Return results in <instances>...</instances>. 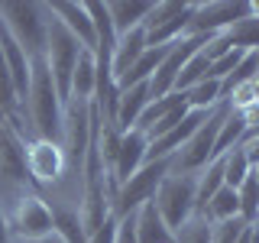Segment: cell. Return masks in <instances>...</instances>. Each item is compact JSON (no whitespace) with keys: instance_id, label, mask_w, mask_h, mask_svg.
<instances>
[{"instance_id":"18","label":"cell","mask_w":259,"mask_h":243,"mask_svg":"<svg viewBox=\"0 0 259 243\" xmlns=\"http://www.w3.org/2000/svg\"><path fill=\"white\" fill-rule=\"evenodd\" d=\"M143 49H146V32H143V26H136V29H130V32H120L117 43H113V52H110V75H113V81H117L130 68V65L140 59Z\"/></svg>"},{"instance_id":"31","label":"cell","mask_w":259,"mask_h":243,"mask_svg":"<svg viewBox=\"0 0 259 243\" xmlns=\"http://www.w3.org/2000/svg\"><path fill=\"white\" fill-rule=\"evenodd\" d=\"M256 94H259V85H256V78H249V81H243L240 88H233L230 94H227V107L230 110H253L256 107Z\"/></svg>"},{"instance_id":"13","label":"cell","mask_w":259,"mask_h":243,"mask_svg":"<svg viewBox=\"0 0 259 243\" xmlns=\"http://www.w3.org/2000/svg\"><path fill=\"white\" fill-rule=\"evenodd\" d=\"M46 13L52 16V20H59L81 43V49L94 52V23L84 10V0H52V4H46Z\"/></svg>"},{"instance_id":"6","label":"cell","mask_w":259,"mask_h":243,"mask_svg":"<svg viewBox=\"0 0 259 243\" xmlns=\"http://www.w3.org/2000/svg\"><path fill=\"white\" fill-rule=\"evenodd\" d=\"M194 188H198V175L168 172L159 182L156 194H152V205H156V211L162 214V221L172 233L194 214Z\"/></svg>"},{"instance_id":"23","label":"cell","mask_w":259,"mask_h":243,"mask_svg":"<svg viewBox=\"0 0 259 243\" xmlns=\"http://www.w3.org/2000/svg\"><path fill=\"white\" fill-rule=\"evenodd\" d=\"M185 97V107L188 110H214L217 104L224 101L221 97V81L217 78H204V81H198V85H191L188 91H182Z\"/></svg>"},{"instance_id":"30","label":"cell","mask_w":259,"mask_h":243,"mask_svg":"<svg viewBox=\"0 0 259 243\" xmlns=\"http://www.w3.org/2000/svg\"><path fill=\"white\" fill-rule=\"evenodd\" d=\"M172 243H210V224L204 217L191 214L188 221L172 233Z\"/></svg>"},{"instance_id":"26","label":"cell","mask_w":259,"mask_h":243,"mask_svg":"<svg viewBox=\"0 0 259 243\" xmlns=\"http://www.w3.org/2000/svg\"><path fill=\"white\" fill-rule=\"evenodd\" d=\"M237 205H240V221L256 224V214H259V172H256V169L240 182Z\"/></svg>"},{"instance_id":"12","label":"cell","mask_w":259,"mask_h":243,"mask_svg":"<svg viewBox=\"0 0 259 243\" xmlns=\"http://www.w3.org/2000/svg\"><path fill=\"white\" fill-rule=\"evenodd\" d=\"M210 39H214V36H210ZM204 43H207V36H182V39H175V43L168 46L165 59L159 62V68L149 75V81H146V85H149V101H152V97H162V94H172L175 91V78L182 75L185 62H188Z\"/></svg>"},{"instance_id":"22","label":"cell","mask_w":259,"mask_h":243,"mask_svg":"<svg viewBox=\"0 0 259 243\" xmlns=\"http://www.w3.org/2000/svg\"><path fill=\"white\" fill-rule=\"evenodd\" d=\"M198 217H204L207 224H221V221H230V217H240V205H237V191L233 188H217L214 194L207 198V205L198 211Z\"/></svg>"},{"instance_id":"15","label":"cell","mask_w":259,"mask_h":243,"mask_svg":"<svg viewBox=\"0 0 259 243\" xmlns=\"http://www.w3.org/2000/svg\"><path fill=\"white\" fill-rule=\"evenodd\" d=\"M0 178L7 185H23L29 182L26 175V152H23V140L13 133V127L0 117Z\"/></svg>"},{"instance_id":"29","label":"cell","mask_w":259,"mask_h":243,"mask_svg":"<svg viewBox=\"0 0 259 243\" xmlns=\"http://www.w3.org/2000/svg\"><path fill=\"white\" fill-rule=\"evenodd\" d=\"M256 68H259V52H246V55H243V62L221 81V97H224V101H227V94H230L233 88H240L243 81L256 78Z\"/></svg>"},{"instance_id":"9","label":"cell","mask_w":259,"mask_h":243,"mask_svg":"<svg viewBox=\"0 0 259 243\" xmlns=\"http://www.w3.org/2000/svg\"><path fill=\"white\" fill-rule=\"evenodd\" d=\"M194 0H159L152 4L149 16L143 20L146 46H172L175 39H182L188 32Z\"/></svg>"},{"instance_id":"25","label":"cell","mask_w":259,"mask_h":243,"mask_svg":"<svg viewBox=\"0 0 259 243\" xmlns=\"http://www.w3.org/2000/svg\"><path fill=\"white\" fill-rule=\"evenodd\" d=\"M185 104V97L178 94V91H172V94H162V97H152L149 104H146V110L140 113V120H136V130H149L152 124H159L162 117H165V113H172L175 107H182Z\"/></svg>"},{"instance_id":"7","label":"cell","mask_w":259,"mask_h":243,"mask_svg":"<svg viewBox=\"0 0 259 243\" xmlns=\"http://www.w3.org/2000/svg\"><path fill=\"white\" fill-rule=\"evenodd\" d=\"M94 136V113H91V101H68L62 107V149H65V162L68 169H75L81 175V162L88 156V146Z\"/></svg>"},{"instance_id":"36","label":"cell","mask_w":259,"mask_h":243,"mask_svg":"<svg viewBox=\"0 0 259 243\" xmlns=\"http://www.w3.org/2000/svg\"><path fill=\"white\" fill-rule=\"evenodd\" d=\"M113 243H136L133 214H130V217H117V240H113Z\"/></svg>"},{"instance_id":"34","label":"cell","mask_w":259,"mask_h":243,"mask_svg":"<svg viewBox=\"0 0 259 243\" xmlns=\"http://www.w3.org/2000/svg\"><path fill=\"white\" fill-rule=\"evenodd\" d=\"M185 113H188V107H185V104H182V107H175L172 113H165V117H162L159 124H152L149 130H146V136H149V140H156V136H162V133H168V130H172V127L178 124V120L185 117Z\"/></svg>"},{"instance_id":"35","label":"cell","mask_w":259,"mask_h":243,"mask_svg":"<svg viewBox=\"0 0 259 243\" xmlns=\"http://www.w3.org/2000/svg\"><path fill=\"white\" fill-rule=\"evenodd\" d=\"M113 240H117V217H113V214L97 227L94 233H88V237H84V243H113Z\"/></svg>"},{"instance_id":"5","label":"cell","mask_w":259,"mask_h":243,"mask_svg":"<svg viewBox=\"0 0 259 243\" xmlns=\"http://www.w3.org/2000/svg\"><path fill=\"white\" fill-rule=\"evenodd\" d=\"M259 7L249 4V0H194V10H191V23L185 36H221L224 29H230L233 23L246 20V16H256Z\"/></svg>"},{"instance_id":"17","label":"cell","mask_w":259,"mask_h":243,"mask_svg":"<svg viewBox=\"0 0 259 243\" xmlns=\"http://www.w3.org/2000/svg\"><path fill=\"white\" fill-rule=\"evenodd\" d=\"M133 230H136V243H172V230L165 227L152 201H146L133 211Z\"/></svg>"},{"instance_id":"14","label":"cell","mask_w":259,"mask_h":243,"mask_svg":"<svg viewBox=\"0 0 259 243\" xmlns=\"http://www.w3.org/2000/svg\"><path fill=\"white\" fill-rule=\"evenodd\" d=\"M207 113H210V110H207ZM207 113H204V110H188L172 130H168V133H162V136H156V140H149V149H146V162H152V159H172L175 152L191 140L194 130L204 124Z\"/></svg>"},{"instance_id":"3","label":"cell","mask_w":259,"mask_h":243,"mask_svg":"<svg viewBox=\"0 0 259 243\" xmlns=\"http://www.w3.org/2000/svg\"><path fill=\"white\" fill-rule=\"evenodd\" d=\"M81 55V43L71 36L68 29L62 26L59 20L49 16V26H46V49H42V59L46 68L52 75V85L62 97V107L68 104V91H71V71H75V62Z\"/></svg>"},{"instance_id":"24","label":"cell","mask_w":259,"mask_h":243,"mask_svg":"<svg viewBox=\"0 0 259 243\" xmlns=\"http://www.w3.org/2000/svg\"><path fill=\"white\" fill-rule=\"evenodd\" d=\"M221 39L230 49H243V52H256L259 46V13L256 16H246V20L233 23L230 29L221 32Z\"/></svg>"},{"instance_id":"19","label":"cell","mask_w":259,"mask_h":243,"mask_svg":"<svg viewBox=\"0 0 259 243\" xmlns=\"http://www.w3.org/2000/svg\"><path fill=\"white\" fill-rule=\"evenodd\" d=\"M146 104H149V85H146V81L120 91V97H117V117H113V124H117L120 133L136 127V120H140V113L146 110Z\"/></svg>"},{"instance_id":"27","label":"cell","mask_w":259,"mask_h":243,"mask_svg":"<svg viewBox=\"0 0 259 243\" xmlns=\"http://www.w3.org/2000/svg\"><path fill=\"white\" fill-rule=\"evenodd\" d=\"M52 227L62 237V243H84V230H81L78 211L71 208H52Z\"/></svg>"},{"instance_id":"4","label":"cell","mask_w":259,"mask_h":243,"mask_svg":"<svg viewBox=\"0 0 259 243\" xmlns=\"http://www.w3.org/2000/svg\"><path fill=\"white\" fill-rule=\"evenodd\" d=\"M172 172V159H152V162H143L133 175L113 191V201H110V214L113 217H130L140 205L152 201L159 182Z\"/></svg>"},{"instance_id":"2","label":"cell","mask_w":259,"mask_h":243,"mask_svg":"<svg viewBox=\"0 0 259 243\" xmlns=\"http://www.w3.org/2000/svg\"><path fill=\"white\" fill-rule=\"evenodd\" d=\"M49 13L46 4H0V29L26 52V59H39L46 49Z\"/></svg>"},{"instance_id":"28","label":"cell","mask_w":259,"mask_h":243,"mask_svg":"<svg viewBox=\"0 0 259 243\" xmlns=\"http://www.w3.org/2000/svg\"><path fill=\"white\" fill-rule=\"evenodd\" d=\"M204 78H210V62L201 55V49L191 55L188 62H185V68H182V75L175 78V91L182 94V91H188L191 85H198V81H204Z\"/></svg>"},{"instance_id":"33","label":"cell","mask_w":259,"mask_h":243,"mask_svg":"<svg viewBox=\"0 0 259 243\" xmlns=\"http://www.w3.org/2000/svg\"><path fill=\"white\" fill-rule=\"evenodd\" d=\"M243 49H230V52H224V55H217L214 62H210V78H217V81H224L227 75H230L233 68H237V65L243 62Z\"/></svg>"},{"instance_id":"16","label":"cell","mask_w":259,"mask_h":243,"mask_svg":"<svg viewBox=\"0 0 259 243\" xmlns=\"http://www.w3.org/2000/svg\"><path fill=\"white\" fill-rule=\"evenodd\" d=\"M146 149H149V136H146L143 130L133 127V130H123V133H120L117 169H113V182H117V188L146 162Z\"/></svg>"},{"instance_id":"20","label":"cell","mask_w":259,"mask_h":243,"mask_svg":"<svg viewBox=\"0 0 259 243\" xmlns=\"http://www.w3.org/2000/svg\"><path fill=\"white\" fill-rule=\"evenodd\" d=\"M152 4L149 0H110L107 4V13H110V23H113V32H130L136 26H143V20L149 16Z\"/></svg>"},{"instance_id":"32","label":"cell","mask_w":259,"mask_h":243,"mask_svg":"<svg viewBox=\"0 0 259 243\" xmlns=\"http://www.w3.org/2000/svg\"><path fill=\"white\" fill-rule=\"evenodd\" d=\"M246 221L240 217H230V221H221V224H210V243H237L246 230Z\"/></svg>"},{"instance_id":"21","label":"cell","mask_w":259,"mask_h":243,"mask_svg":"<svg viewBox=\"0 0 259 243\" xmlns=\"http://www.w3.org/2000/svg\"><path fill=\"white\" fill-rule=\"evenodd\" d=\"M94 81H97V65H94V52L81 49L75 71H71V91L68 101H91L94 97Z\"/></svg>"},{"instance_id":"8","label":"cell","mask_w":259,"mask_h":243,"mask_svg":"<svg viewBox=\"0 0 259 243\" xmlns=\"http://www.w3.org/2000/svg\"><path fill=\"white\" fill-rule=\"evenodd\" d=\"M224 117H227V101H221L214 110L207 113L204 124L191 133V140L172 156V172H178V175H198L201 169L207 166V162H210V152H214L217 130H221V120Z\"/></svg>"},{"instance_id":"11","label":"cell","mask_w":259,"mask_h":243,"mask_svg":"<svg viewBox=\"0 0 259 243\" xmlns=\"http://www.w3.org/2000/svg\"><path fill=\"white\" fill-rule=\"evenodd\" d=\"M23 152H26V175H29V182H36V185H59L65 178V172H68L62 143L29 136V140L23 143Z\"/></svg>"},{"instance_id":"37","label":"cell","mask_w":259,"mask_h":243,"mask_svg":"<svg viewBox=\"0 0 259 243\" xmlns=\"http://www.w3.org/2000/svg\"><path fill=\"white\" fill-rule=\"evenodd\" d=\"M0 243H10V230H7V214L0 208Z\"/></svg>"},{"instance_id":"10","label":"cell","mask_w":259,"mask_h":243,"mask_svg":"<svg viewBox=\"0 0 259 243\" xmlns=\"http://www.w3.org/2000/svg\"><path fill=\"white\" fill-rule=\"evenodd\" d=\"M7 230L10 237L16 240H26V243H36V240H46L49 233H55L52 227V208L46 205V198L39 194H20L16 198V208L13 214L7 217Z\"/></svg>"},{"instance_id":"1","label":"cell","mask_w":259,"mask_h":243,"mask_svg":"<svg viewBox=\"0 0 259 243\" xmlns=\"http://www.w3.org/2000/svg\"><path fill=\"white\" fill-rule=\"evenodd\" d=\"M23 101L29 104V117H32V127H36V136L59 143L62 140V97L52 85V75H49L42 55L29 62V88H26Z\"/></svg>"}]
</instances>
